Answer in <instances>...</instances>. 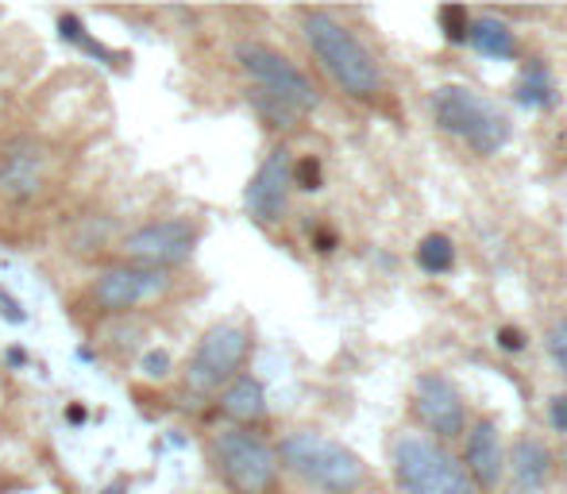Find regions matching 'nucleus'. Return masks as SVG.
Returning a JSON list of instances; mask_svg holds the SVG:
<instances>
[{"label": "nucleus", "instance_id": "1", "mask_svg": "<svg viewBox=\"0 0 567 494\" xmlns=\"http://www.w3.org/2000/svg\"><path fill=\"white\" fill-rule=\"evenodd\" d=\"M301 35H306L313 59L324 66V74L340 85L348 97L355 101H374L382 93V66L374 62V54L359 43V35L340 23L324 8H306L301 12Z\"/></svg>", "mask_w": 567, "mask_h": 494}, {"label": "nucleus", "instance_id": "2", "mask_svg": "<svg viewBox=\"0 0 567 494\" xmlns=\"http://www.w3.org/2000/svg\"><path fill=\"white\" fill-rule=\"evenodd\" d=\"M278 464L290 467L301 483L324 491V494H351L367 483V467L348 444L332 441L313 429H298V433H286L278 444Z\"/></svg>", "mask_w": 567, "mask_h": 494}, {"label": "nucleus", "instance_id": "3", "mask_svg": "<svg viewBox=\"0 0 567 494\" xmlns=\"http://www.w3.org/2000/svg\"><path fill=\"white\" fill-rule=\"evenodd\" d=\"M433 121L444 135L467 143L475 155H498L514 135L509 116L467 85H441L433 93Z\"/></svg>", "mask_w": 567, "mask_h": 494}, {"label": "nucleus", "instance_id": "4", "mask_svg": "<svg viewBox=\"0 0 567 494\" xmlns=\"http://www.w3.org/2000/svg\"><path fill=\"white\" fill-rule=\"evenodd\" d=\"M390 464L402 494H478L460 460L433 436H402L390 452Z\"/></svg>", "mask_w": 567, "mask_h": 494}, {"label": "nucleus", "instance_id": "5", "mask_svg": "<svg viewBox=\"0 0 567 494\" xmlns=\"http://www.w3.org/2000/svg\"><path fill=\"white\" fill-rule=\"evenodd\" d=\"M213 464L231 494H275L278 456L251 429H225L213 436Z\"/></svg>", "mask_w": 567, "mask_h": 494}, {"label": "nucleus", "instance_id": "6", "mask_svg": "<svg viewBox=\"0 0 567 494\" xmlns=\"http://www.w3.org/2000/svg\"><path fill=\"white\" fill-rule=\"evenodd\" d=\"M236 62L247 78L255 82V90L270 93V97L293 105L301 116L313 113L321 105V93H317L313 78L306 70H298V62H290L282 51L267 43H239L236 47Z\"/></svg>", "mask_w": 567, "mask_h": 494}, {"label": "nucleus", "instance_id": "7", "mask_svg": "<svg viewBox=\"0 0 567 494\" xmlns=\"http://www.w3.org/2000/svg\"><path fill=\"white\" fill-rule=\"evenodd\" d=\"M251 352V332L244 325H213L202 340H197L194 356L186 363V387L194 394H213V390L228 387L239 374V368L247 363Z\"/></svg>", "mask_w": 567, "mask_h": 494}, {"label": "nucleus", "instance_id": "8", "mask_svg": "<svg viewBox=\"0 0 567 494\" xmlns=\"http://www.w3.org/2000/svg\"><path fill=\"white\" fill-rule=\"evenodd\" d=\"M197 240H202V228L189 217H158L147 225L132 228V233L120 240L127 263L135 267H155V270H171L194 255Z\"/></svg>", "mask_w": 567, "mask_h": 494}, {"label": "nucleus", "instance_id": "9", "mask_svg": "<svg viewBox=\"0 0 567 494\" xmlns=\"http://www.w3.org/2000/svg\"><path fill=\"white\" fill-rule=\"evenodd\" d=\"M413 413L436 444L455 441L467 429V405H463L460 387L441 371H425L413 382Z\"/></svg>", "mask_w": 567, "mask_h": 494}, {"label": "nucleus", "instance_id": "10", "mask_svg": "<svg viewBox=\"0 0 567 494\" xmlns=\"http://www.w3.org/2000/svg\"><path fill=\"white\" fill-rule=\"evenodd\" d=\"M293 194V151L286 143H278L267 158L259 163V171L251 174L244 189V205L259 225H278L290 209Z\"/></svg>", "mask_w": 567, "mask_h": 494}, {"label": "nucleus", "instance_id": "11", "mask_svg": "<svg viewBox=\"0 0 567 494\" xmlns=\"http://www.w3.org/2000/svg\"><path fill=\"white\" fill-rule=\"evenodd\" d=\"M166 286H171V275H166V270L120 263V267H109L105 275L93 278L90 298H93V306H97L101 313H127V309L158 298Z\"/></svg>", "mask_w": 567, "mask_h": 494}, {"label": "nucleus", "instance_id": "12", "mask_svg": "<svg viewBox=\"0 0 567 494\" xmlns=\"http://www.w3.org/2000/svg\"><path fill=\"white\" fill-rule=\"evenodd\" d=\"M47 178H51V155L43 151V143H8L4 155H0V194L8 202H31L35 194H43Z\"/></svg>", "mask_w": 567, "mask_h": 494}, {"label": "nucleus", "instance_id": "13", "mask_svg": "<svg viewBox=\"0 0 567 494\" xmlns=\"http://www.w3.org/2000/svg\"><path fill=\"white\" fill-rule=\"evenodd\" d=\"M463 472L475 483V491H494L506 475V449H502V433L494 421H475L463 441Z\"/></svg>", "mask_w": 567, "mask_h": 494}, {"label": "nucleus", "instance_id": "14", "mask_svg": "<svg viewBox=\"0 0 567 494\" xmlns=\"http://www.w3.org/2000/svg\"><path fill=\"white\" fill-rule=\"evenodd\" d=\"M506 472L517 494H540L553 480V452L537 436H517L506 456Z\"/></svg>", "mask_w": 567, "mask_h": 494}, {"label": "nucleus", "instance_id": "15", "mask_svg": "<svg viewBox=\"0 0 567 494\" xmlns=\"http://www.w3.org/2000/svg\"><path fill=\"white\" fill-rule=\"evenodd\" d=\"M220 410H225V418L239 421V429L262 421L267 418V390L255 374H236L220 394Z\"/></svg>", "mask_w": 567, "mask_h": 494}, {"label": "nucleus", "instance_id": "16", "mask_svg": "<svg viewBox=\"0 0 567 494\" xmlns=\"http://www.w3.org/2000/svg\"><path fill=\"white\" fill-rule=\"evenodd\" d=\"M467 43L475 47L483 59H494V62H506L517 54V35L506 20L498 16H478V20L467 23Z\"/></svg>", "mask_w": 567, "mask_h": 494}, {"label": "nucleus", "instance_id": "17", "mask_svg": "<svg viewBox=\"0 0 567 494\" xmlns=\"http://www.w3.org/2000/svg\"><path fill=\"white\" fill-rule=\"evenodd\" d=\"M517 105L525 109H553L556 105V85H553V74L540 59H529L522 70V82L514 90Z\"/></svg>", "mask_w": 567, "mask_h": 494}, {"label": "nucleus", "instance_id": "18", "mask_svg": "<svg viewBox=\"0 0 567 494\" xmlns=\"http://www.w3.org/2000/svg\"><path fill=\"white\" fill-rule=\"evenodd\" d=\"M417 267L425 275H449L455 267V244L444 233H429L425 240L417 244Z\"/></svg>", "mask_w": 567, "mask_h": 494}, {"label": "nucleus", "instance_id": "19", "mask_svg": "<svg viewBox=\"0 0 567 494\" xmlns=\"http://www.w3.org/2000/svg\"><path fill=\"white\" fill-rule=\"evenodd\" d=\"M251 105H255V113H259L270 127H293V124L301 121L298 109L286 105V101H278V97H270V93H262V90H251Z\"/></svg>", "mask_w": 567, "mask_h": 494}, {"label": "nucleus", "instance_id": "20", "mask_svg": "<svg viewBox=\"0 0 567 494\" xmlns=\"http://www.w3.org/2000/svg\"><path fill=\"white\" fill-rule=\"evenodd\" d=\"M321 158L306 155V158H293V186L306 189V194H317L321 189Z\"/></svg>", "mask_w": 567, "mask_h": 494}, {"label": "nucleus", "instance_id": "21", "mask_svg": "<svg viewBox=\"0 0 567 494\" xmlns=\"http://www.w3.org/2000/svg\"><path fill=\"white\" fill-rule=\"evenodd\" d=\"M467 23H471V16L463 12V8H441V28L452 43H467Z\"/></svg>", "mask_w": 567, "mask_h": 494}, {"label": "nucleus", "instance_id": "22", "mask_svg": "<svg viewBox=\"0 0 567 494\" xmlns=\"http://www.w3.org/2000/svg\"><path fill=\"white\" fill-rule=\"evenodd\" d=\"M548 356H553L556 368L567 374V317L548 329Z\"/></svg>", "mask_w": 567, "mask_h": 494}, {"label": "nucleus", "instance_id": "23", "mask_svg": "<svg viewBox=\"0 0 567 494\" xmlns=\"http://www.w3.org/2000/svg\"><path fill=\"white\" fill-rule=\"evenodd\" d=\"M143 374H151V379L171 374V352H147L143 356Z\"/></svg>", "mask_w": 567, "mask_h": 494}, {"label": "nucleus", "instance_id": "24", "mask_svg": "<svg viewBox=\"0 0 567 494\" xmlns=\"http://www.w3.org/2000/svg\"><path fill=\"white\" fill-rule=\"evenodd\" d=\"M548 425H553L556 433H567V394H556L553 402H548Z\"/></svg>", "mask_w": 567, "mask_h": 494}, {"label": "nucleus", "instance_id": "25", "mask_svg": "<svg viewBox=\"0 0 567 494\" xmlns=\"http://www.w3.org/2000/svg\"><path fill=\"white\" fill-rule=\"evenodd\" d=\"M498 348H502V352H522V348H525V332L522 329H509V325H506V329H498Z\"/></svg>", "mask_w": 567, "mask_h": 494}, {"label": "nucleus", "instance_id": "26", "mask_svg": "<svg viewBox=\"0 0 567 494\" xmlns=\"http://www.w3.org/2000/svg\"><path fill=\"white\" fill-rule=\"evenodd\" d=\"M0 306H4V313H8V321H16L20 325L23 321V313H20V306H16L12 298H8V294H0Z\"/></svg>", "mask_w": 567, "mask_h": 494}, {"label": "nucleus", "instance_id": "27", "mask_svg": "<svg viewBox=\"0 0 567 494\" xmlns=\"http://www.w3.org/2000/svg\"><path fill=\"white\" fill-rule=\"evenodd\" d=\"M337 247V236L332 233H317V251H332Z\"/></svg>", "mask_w": 567, "mask_h": 494}, {"label": "nucleus", "instance_id": "28", "mask_svg": "<svg viewBox=\"0 0 567 494\" xmlns=\"http://www.w3.org/2000/svg\"><path fill=\"white\" fill-rule=\"evenodd\" d=\"M564 460H567V449H564Z\"/></svg>", "mask_w": 567, "mask_h": 494}]
</instances>
